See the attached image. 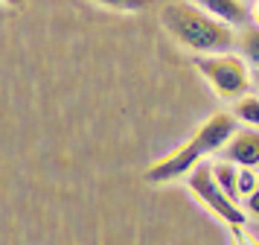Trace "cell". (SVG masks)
Here are the masks:
<instances>
[{"label": "cell", "mask_w": 259, "mask_h": 245, "mask_svg": "<svg viewBox=\"0 0 259 245\" xmlns=\"http://www.w3.org/2000/svg\"><path fill=\"white\" fill-rule=\"evenodd\" d=\"M259 187V169H250V166H239V196L247 198L253 190Z\"/></svg>", "instance_id": "obj_11"}, {"label": "cell", "mask_w": 259, "mask_h": 245, "mask_svg": "<svg viewBox=\"0 0 259 245\" xmlns=\"http://www.w3.org/2000/svg\"><path fill=\"white\" fill-rule=\"evenodd\" d=\"M239 131V120L233 117V111H215L212 117H207L195 131L189 143L207 158V155H222L224 146L233 140V134Z\"/></svg>", "instance_id": "obj_4"}, {"label": "cell", "mask_w": 259, "mask_h": 245, "mask_svg": "<svg viewBox=\"0 0 259 245\" xmlns=\"http://www.w3.org/2000/svg\"><path fill=\"white\" fill-rule=\"evenodd\" d=\"M212 175H215V181H219V187H222L224 193L230 198H236V201H242V196H239V166L230 161H215L212 163Z\"/></svg>", "instance_id": "obj_9"}, {"label": "cell", "mask_w": 259, "mask_h": 245, "mask_svg": "<svg viewBox=\"0 0 259 245\" xmlns=\"http://www.w3.org/2000/svg\"><path fill=\"white\" fill-rule=\"evenodd\" d=\"M187 184H189V190H192V196L198 198L219 222H224V225H245L247 222V213H245V207H242V201L230 198L222 187H219L215 175H212V163H198V166L187 175Z\"/></svg>", "instance_id": "obj_3"}, {"label": "cell", "mask_w": 259, "mask_h": 245, "mask_svg": "<svg viewBox=\"0 0 259 245\" xmlns=\"http://www.w3.org/2000/svg\"><path fill=\"white\" fill-rule=\"evenodd\" d=\"M233 117L239 120V126L259 128V93H245L233 102Z\"/></svg>", "instance_id": "obj_10"}, {"label": "cell", "mask_w": 259, "mask_h": 245, "mask_svg": "<svg viewBox=\"0 0 259 245\" xmlns=\"http://www.w3.org/2000/svg\"><path fill=\"white\" fill-rule=\"evenodd\" d=\"M227 233H230V242L233 245H259L256 236H250L245 231V225H227Z\"/></svg>", "instance_id": "obj_13"}, {"label": "cell", "mask_w": 259, "mask_h": 245, "mask_svg": "<svg viewBox=\"0 0 259 245\" xmlns=\"http://www.w3.org/2000/svg\"><path fill=\"white\" fill-rule=\"evenodd\" d=\"M236 50H239V56L245 58L250 67H259V26L253 21L247 23V26H239V32H236Z\"/></svg>", "instance_id": "obj_8"}, {"label": "cell", "mask_w": 259, "mask_h": 245, "mask_svg": "<svg viewBox=\"0 0 259 245\" xmlns=\"http://www.w3.org/2000/svg\"><path fill=\"white\" fill-rule=\"evenodd\" d=\"M222 158L230 161V163H236V166L259 169V128L239 126V131L233 134V140L224 146Z\"/></svg>", "instance_id": "obj_6"}, {"label": "cell", "mask_w": 259, "mask_h": 245, "mask_svg": "<svg viewBox=\"0 0 259 245\" xmlns=\"http://www.w3.org/2000/svg\"><path fill=\"white\" fill-rule=\"evenodd\" d=\"M160 23L181 47H187L195 56H212V53H230L236 50V29L230 23L212 18L198 3L172 0L160 9Z\"/></svg>", "instance_id": "obj_1"}, {"label": "cell", "mask_w": 259, "mask_h": 245, "mask_svg": "<svg viewBox=\"0 0 259 245\" xmlns=\"http://www.w3.org/2000/svg\"><path fill=\"white\" fill-rule=\"evenodd\" d=\"M198 3L204 12H210L212 18L230 23V26H247L250 21V9L245 0H192Z\"/></svg>", "instance_id": "obj_7"}, {"label": "cell", "mask_w": 259, "mask_h": 245, "mask_svg": "<svg viewBox=\"0 0 259 245\" xmlns=\"http://www.w3.org/2000/svg\"><path fill=\"white\" fill-rule=\"evenodd\" d=\"M105 9H117V12H143L149 6V0H94Z\"/></svg>", "instance_id": "obj_12"}, {"label": "cell", "mask_w": 259, "mask_h": 245, "mask_svg": "<svg viewBox=\"0 0 259 245\" xmlns=\"http://www.w3.org/2000/svg\"><path fill=\"white\" fill-rule=\"evenodd\" d=\"M242 207H245L247 219H259V187L247 198H242Z\"/></svg>", "instance_id": "obj_14"}, {"label": "cell", "mask_w": 259, "mask_h": 245, "mask_svg": "<svg viewBox=\"0 0 259 245\" xmlns=\"http://www.w3.org/2000/svg\"><path fill=\"white\" fill-rule=\"evenodd\" d=\"M250 21L259 26V0H253V3H250Z\"/></svg>", "instance_id": "obj_15"}, {"label": "cell", "mask_w": 259, "mask_h": 245, "mask_svg": "<svg viewBox=\"0 0 259 245\" xmlns=\"http://www.w3.org/2000/svg\"><path fill=\"white\" fill-rule=\"evenodd\" d=\"M245 58L239 53H212V56H195V70L210 82L215 96L236 102L239 96L250 93L253 70H247Z\"/></svg>", "instance_id": "obj_2"}, {"label": "cell", "mask_w": 259, "mask_h": 245, "mask_svg": "<svg viewBox=\"0 0 259 245\" xmlns=\"http://www.w3.org/2000/svg\"><path fill=\"white\" fill-rule=\"evenodd\" d=\"M201 155L192 143H181L175 152H169L166 158H160L157 163H152L149 169H146V181L149 184H166V181H175V178H184L189 175L195 166L201 163Z\"/></svg>", "instance_id": "obj_5"}, {"label": "cell", "mask_w": 259, "mask_h": 245, "mask_svg": "<svg viewBox=\"0 0 259 245\" xmlns=\"http://www.w3.org/2000/svg\"><path fill=\"white\" fill-rule=\"evenodd\" d=\"M253 88H256V93H259V67H253Z\"/></svg>", "instance_id": "obj_16"}]
</instances>
